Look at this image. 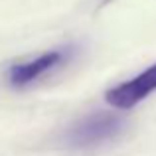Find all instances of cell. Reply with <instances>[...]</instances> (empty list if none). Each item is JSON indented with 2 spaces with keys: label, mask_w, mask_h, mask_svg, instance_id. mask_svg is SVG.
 <instances>
[{
  "label": "cell",
  "mask_w": 156,
  "mask_h": 156,
  "mask_svg": "<svg viewBox=\"0 0 156 156\" xmlns=\"http://www.w3.org/2000/svg\"><path fill=\"white\" fill-rule=\"evenodd\" d=\"M122 126H125V121L119 115L99 111L79 119L75 125L69 126L63 136V142L69 148H91V146H99L117 138L122 133Z\"/></svg>",
  "instance_id": "cell-1"
},
{
  "label": "cell",
  "mask_w": 156,
  "mask_h": 156,
  "mask_svg": "<svg viewBox=\"0 0 156 156\" xmlns=\"http://www.w3.org/2000/svg\"><path fill=\"white\" fill-rule=\"evenodd\" d=\"M71 55H73V48H59V50H51V51L42 53V55L34 57L30 61L14 63L8 69V81L14 87L32 85L34 81L42 79L44 75H48V73L59 69L61 65H65Z\"/></svg>",
  "instance_id": "cell-2"
},
{
  "label": "cell",
  "mask_w": 156,
  "mask_h": 156,
  "mask_svg": "<svg viewBox=\"0 0 156 156\" xmlns=\"http://www.w3.org/2000/svg\"><path fill=\"white\" fill-rule=\"evenodd\" d=\"M154 91H156V63L144 69L140 75L109 89L105 97L107 103L113 105L115 109H130V107L138 105L140 101H144Z\"/></svg>",
  "instance_id": "cell-3"
}]
</instances>
